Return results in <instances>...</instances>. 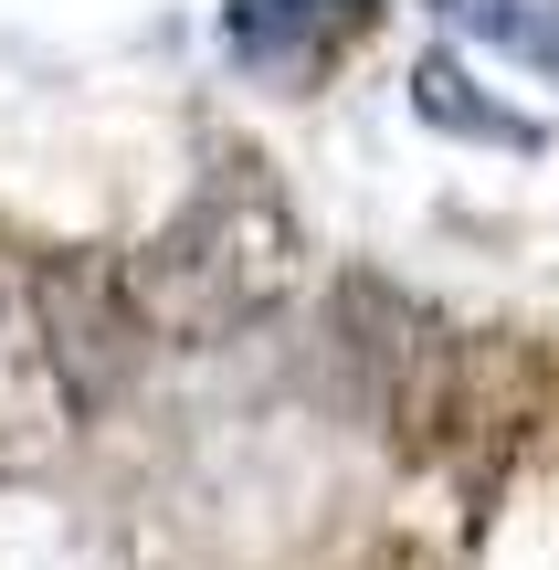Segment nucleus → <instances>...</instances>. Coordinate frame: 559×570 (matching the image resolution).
<instances>
[{
  "label": "nucleus",
  "mask_w": 559,
  "mask_h": 570,
  "mask_svg": "<svg viewBox=\"0 0 559 570\" xmlns=\"http://www.w3.org/2000/svg\"><path fill=\"white\" fill-rule=\"evenodd\" d=\"M380 0H222V53L274 85H307L370 32Z\"/></svg>",
  "instance_id": "7ed1b4c3"
},
{
  "label": "nucleus",
  "mask_w": 559,
  "mask_h": 570,
  "mask_svg": "<svg viewBox=\"0 0 559 570\" xmlns=\"http://www.w3.org/2000/svg\"><path fill=\"white\" fill-rule=\"evenodd\" d=\"M307 275V223L264 180V159H211V180L190 190V212L138 254V296L159 338H222V327L264 317Z\"/></svg>",
  "instance_id": "f257e3e1"
},
{
  "label": "nucleus",
  "mask_w": 559,
  "mask_h": 570,
  "mask_svg": "<svg viewBox=\"0 0 559 570\" xmlns=\"http://www.w3.org/2000/svg\"><path fill=\"white\" fill-rule=\"evenodd\" d=\"M443 21H465L476 42H497V53L539 63V75H559V0H433Z\"/></svg>",
  "instance_id": "39448f33"
},
{
  "label": "nucleus",
  "mask_w": 559,
  "mask_h": 570,
  "mask_svg": "<svg viewBox=\"0 0 559 570\" xmlns=\"http://www.w3.org/2000/svg\"><path fill=\"white\" fill-rule=\"evenodd\" d=\"M32 306H42V360L74 391V412H106L127 391V370H138V348L159 338V327H148V296H138V265L106 254V244L53 254L42 285H32Z\"/></svg>",
  "instance_id": "f03ea898"
},
{
  "label": "nucleus",
  "mask_w": 559,
  "mask_h": 570,
  "mask_svg": "<svg viewBox=\"0 0 559 570\" xmlns=\"http://www.w3.org/2000/svg\"><path fill=\"white\" fill-rule=\"evenodd\" d=\"M412 106H422L433 127H455V138H486V148H539V127H528V117H507V106L465 96V63H455V53H433V63L412 75Z\"/></svg>",
  "instance_id": "20e7f679"
}]
</instances>
